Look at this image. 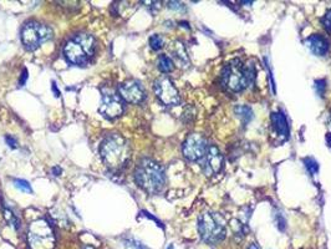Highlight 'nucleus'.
Wrapping results in <instances>:
<instances>
[{"label": "nucleus", "instance_id": "nucleus-33", "mask_svg": "<svg viewBox=\"0 0 331 249\" xmlns=\"http://www.w3.org/2000/svg\"><path fill=\"white\" fill-rule=\"evenodd\" d=\"M53 89H54V91H55V96H56V98H59L60 91L56 90V85H55V82H53Z\"/></svg>", "mask_w": 331, "mask_h": 249}, {"label": "nucleus", "instance_id": "nucleus-21", "mask_svg": "<svg viewBox=\"0 0 331 249\" xmlns=\"http://www.w3.org/2000/svg\"><path fill=\"white\" fill-rule=\"evenodd\" d=\"M304 164H305L306 170L311 173V175H315L319 172V163L313 158V157H306L303 159Z\"/></svg>", "mask_w": 331, "mask_h": 249}, {"label": "nucleus", "instance_id": "nucleus-16", "mask_svg": "<svg viewBox=\"0 0 331 249\" xmlns=\"http://www.w3.org/2000/svg\"><path fill=\"white\" fill-rule=\"evenodd\" d=\"M75 40H77L81 44V47L86 50V52L89 54V56L91 57L95 52V39L92 38L90 34H85V33H80L77 35L74 36Z\"/></svg>", "mask_w": 331, "mask_h": 249}, {"label": "nucleus", "instance_id": "nucleus-34", "mask_svg": "<svg viewBox=\"0 0 331 249\" xmlns=\"http://www.w3.org/2000/svg\"><path fill=\"white\" fill-rule=\"evenodd\" d=\"M248 249H259V247H258L255 243H250L249 248H248Z\"/></svg>", "mask_w": 331, "mask_h": 249}, {"label": "nucleus", "instance_id": "nucleus-9", "mask_svg": "<svg viewBox=\"0 0 331 249\" xmlns=\"http://www.w3.org/2000/svg\"><path fill=\"white\" fill-rule=\"evenodd\" d=\"M123 102L121 100L120 95L111 90H102V101L99 107V112L104 116L105 118L113 120L122 115Z\"/></svg>", "mask_w": 331, "mask_h": 249}, {"label": "nucleus", "instance_id": "nucleus-8", "mask_svg": "<svg viewBox=\"0 0 331 249\" xmlns=\"http://www.w3.org/2000/svg\"><path fill=\"white\" fill-rule=\"evenodd\" d=\"M208 149L207 140L201 134H191L182 145L183 156L191 162H198L204 158Z\"/></svg>", "mask_w": 331, "mask_h": 249}, {"label": "nucleus", "instance_id": "nucleus-14", "mask_svg": "<svg viewBox=\"0 0 331 249\" xmlns=\"http://www.w3.org/2000/svg\"><path fill=\"white\" fill-rule=\"evenodd\" d=\"M270 122L274 132L281 139L286 140L289 137V125L285 115L281 111L270 113Z\"/></svg>", "mask_w": 331, "mask_h": 249}, {"label": "nucleus", "instance_id": "nucleus-7", "mask_svg": "<svg viewBox=\"0 0 331 249\" xmlns=\"http://www.w3.org/2000/svg\"><path fill=\"white\" fill-rule=\"evenodd\" d=\"M155 94L158 100L166 106H176L181 102V96L169 77L162 76L155 81Z\"/></svg>", "mask_w": 331, "mask_h": 249}, {"label": "nucleus", "instance_id": "nucleus-18", "mask_svg": "<svg viewBox=\"0 0 331 249\" xmlns=\"http://www.w3.org/2000/svg\"><path fill=\"white\" fill-rule=\"evenodd\" d=\"M158 69H160V71L163 72V74H168V72L173 71V60L169 56H167V55H161V56L158 57Z\"/></svg>", "mask_w": 331, "mask_h": 249}, {"label": "nucleus", "instance_id": "nucleus-15", "mask_svg": "<svg viewBox=\"0 0 331 249\" xmlns=\"http://www.w3.org/2000/svg\"><path fill=\"white\" fill-rule=\"evenodd\" d=\"M169 51H171L172 60H174V61L178 62L179 66L188 67L189 65H191V61H189V57H188V54H187L186 48H184V45L182 44L181 41H174L173 44H171Z\"/></svg>", "mask_w": 331, "mask_h": 249}, {"label": "nucleus", "instance_id": "nucleus-27", "mask_svg": "<svg viewBox=\"0 0 331 249\" xmlns=\"http://www.w3.org/2000/svg\"><path fill=\"white\" fill-rule=\"evenodd\" d=\"M264 61H265V65H267L268 72H269V79H270V88H272V90H273V94H275V93H276V91H275V81H274V77H273V71H272V70H270V66H269V64H268V59H267V57H265V59H264Z\"/></svg>", "mask_w": 331, "mask_h": 249}, {"label": "nucleus", "instance_id": "nucleus-4", "mask_svg": "<svg viewBox=\"0 0 331 249\" xmlns=\"http://www.w3.org/2000/svg\"><path fill=\"white\" fill-rule=\"evenodd\" d=\"M223 85L232 93H240L249 86L245 65L240 59H233L222 70Z\"/></svg>", "mask_w": 331, "mask_h": 249}, {"label": "nucleus", "instance_id": "nucleus-23", "mask_svg": "<svg viewBox=\"0 0 331 249\" xmlns=\"http://www.w3.org/2000/svg\"><path fill=\"white\" fill-rule=\"evenodd\" d=\"M14 185L18 190L23 191V192H28L31 193V186L28 181L25 180H14Z\"/></svg>", "mask_w": 331, "mask_h": 249}, {"label": "nucleus", "instance_id": "nucleus-30", "mask_svg": "<svg viewBox=\"0 0 331 249\" xmlns=\"http://www.w3.org/2000/svg\"><path fill=\"white\" fill-rule=\"evenodd\" d=\"M5 141H6V144H8L10 147H13V149H15L16 147V140L13 139L11 136H6Z\"/></svg>", "mask_w": 331, "mask_h": 249}, {"label": "nucleus", "instance_id": "nucleus-28", "mask_svg": "<svg viewBox=\"0 0 331 249\" xmlns=\"http://www.w3.org/2000/svg\"><path fill=\"white\" fill-rule=\"evenodd\" d=\"M168 8L172 9V10H184V5L182 3H178V1H169Z\"/></svg>", "mask_w": 331, "mask_h": 249}, {"label": "nucleus", "instance_id": "nucleus-2", "mask_svg": "<svg viewBox=\"0 0 331 249\" xmlns=\"http://www.w3.org/2000/svg\"><path fill=\"white\" fill-rule=\"evenodd\" d=\"M135 181L143 191L150 195L160 193L166 186V172L158 162L142 158L136 166Z\"/></svg>", "mask_w": 331, "mask_h": 249}, {"label": "nucleus", "instance_id": "nucleus-3", "mask_svg": "<svg viewBox=\"0 0 331 249\" xmlns=\"http://www.w3.org/2000/svg\"><path fill=\"white\" fill-rule=\"evenodd\" d=\"M198 233L202 241L209 246L221 243L227 236L224 219L219 213L204 212L198 217Z\"/></svg>", "mask_w": 331, "mask_h": 249}, {"label": "nucleus", "instance_id": "nucleus-31", "mask_svg": "<svg viewBox=\"0 0 331 249\" xmlns=\"http://www.w3.org/2000/svg\"><path fill=\"white\" fill-rule=\"evenodd\" d=\"M53 173L55 176H59L60 173H61V168H59V167H54L53 168Z\"/></svg>", "mask_w": 331, "mask_h": 249}, {"label": "nucleus", "instance_id": "nucleus-24", "mask_svg": "<svg viewBox=\"0 0 331 249\" xmlns=\"http://www.w3.org/2000/svg\"><path fill=\"white\" fill-rule=\"evenodd\" d=\"M315 89L316 93L319 94V96H324L326 89V80L325 79H319L315 81Z\"/></svg>", "mask_w": 331, "mask_h": 249}, {"label": "nucleus", "instance_id": "nucleus-35", "mask_svg": "<svg viewBox=\"0 0 331 249\" xmlns=\"http://www.w3.org/2000/svg\"><path fill=\"white\" fill-rule=\"evenodd\" d=\"M85 249H95V248H94V247H91V246H87Z\"/></svg>", "mask_w": 331, "mask_h": 249}, {"label": "nucleus", "instance_id": "nucleus-11", "mask_svg": "<svg viewBox=\"0 0 331 249\" xmlns=\"http://www.w3.org/2000/svg\"><path fill=\"white\" fill-rule=\"evenodd\" d=\"M118 95L130 103H141L146 99L145 90L137 80H128L118 88Z\"/></svg>", "mask_w": 331, "mask_h": 249}, {"label": "nucleus", "instance_id": "nucleus-26", "mask_svg": "<svg viewBox=\"0 0 331 249\" xmlns=\"http://www.w3.org/2000/svg\"><path fill=\"white\" fill-rule=\"evenodd\" d=\"M276 226H278V228H279V231H281V232H284L285 231V228H286V222H285V219L283 218V216H281L280 213H278L276 214Z\"/></svg>", "mask_w": 331, "mask_h": 249}, {"label": "nucleus", "instance_id": "nucleus-6", "mask_svg": "<svg viewBox=\"0 0 331 249\" xmlns=\"http://www.w3.org/2000/svg\"><path fill=\"white\" fill-rule=\"evenodd\" d=\"M53 39V30L50 26L44 25L38 21H29L21 30V41L26 50L38 49L43 43Z\"/></svg>", "mask_w": 331, "mask_h": 249}, {"label": "nucleus", "instance_id": "nucleus-1", "mask_svg": "<svg viewBox=\"0 0 331 249\" xmlns=\"http://www.w3.org/2000/svg\"><path fill=\"white\" fill-rule=\"evenodd\" d=\"M100 154L111 171H121L130 161L131 149L127 140L121 136L120 134L109 135L100 146Z\"/></svg>", "mask_w": 331, "mask_h": 249}, {"label": "nucleus", "instance_id": "nucleus-12", "mask_svg": "<svg viewBox=\"0 0 331 249\" xmlns=\"http://www.w3.org/2000/svg\"><path fill=\"white\" fill-rule=\"evenodd\" d=\"M64 55L67 61L75 65H86L89 62V54L86 50L81 47L79 41L74 38L66 43L64 48Z\"/></svg>", "mask_w": 331, "mask_h": 249}, {"label": "nucleus", "instance_id": "nucleus-10", "mask_svg": "<svg viewBox=\"0 0 331 249\" xmlns=\"http://www.w3.org/2000/svg\"><path fill=\"white\" fill-rule=\"evenodd\" d=\"M224 157L216 145H209L204 158L202 159V170L207 177L217 175L222 171Z\"/></svg>", "mask_w": 331, "mask_h": 249}, {"label": "nucleus", "instance_id": "nucleus-20", "mask_svg": "<svg viewBox=\"0 0 331 249\" xmlns=\"http://www.w3.org/2000/svg\"><path fill=\"white\" fill-rule=\"evenodd\" d=\"M163 45H165V40H163L162 36L158 35V34H153L150 38V47L151 49L155 50V51H158V50L162 49Z\"/></svg>", "mask_w": 331, "mask_h": 249}, {"label": "nucleus", "instance_id": "nucleus-29", "mask_svg": "<svg viewBox=\"0 0 331 249\" xmlns=\"http://www.w3.org/2000/svg\"><path fill=\"white\" fill-rule=\"evenodd\" d=\"M26 79H28V70L26 69H23V74H21V79H20V86H24L25 85L26 82Z\"/></svg>", "mask_w": 331, "mask_h": 249}, {"label": "nucleus", "instance_id": "nucleus-22", "mask_svg": "<svg viewBox=\"0 0 331 249\" xmlns=\"http://www.w3.org/2000/svg\"><path fill=\"white\" fill-rule=\"evenodd\" d=\"M125 244L127 247H130L131 249H150L148 247H146L145 244L141 243L140 241H137V239L135 238H127L125 241Z\"/></svg>", "mask_w": 331, "mask_h": 249}, {"label": "nucleus", "instance_id": "nucleus-5", "mask_svg": "<svg viewBox=\"0 0 331 249\" xmlns=\"http://www.w3.org/2000/svg\"><path fill=\"white\" fill-rule=\"evenodd\" d=\"M28 243L30 249H54L55 234L46 219H36L29 226Z\"/></svg>", "mask_w": 331, "mask_h": 249}, {"label": "nucleus", "instance_id": "nucleus-32", "mask_svg": "<svg viewBox=\"0 0 331 249\" xmlns=\"http://www.w3.org/2000/svg\"><path fill=\"white\" fill-rule=\"evenodd\" d=\"M330 121H331V113H330ZM326 142H328L329 146L331 147V132H329L328 136H326Z\"/></svg>", "mask_w": 331, "mask_h": 249}, {"label": "nucleus", "instance_id": "nucleus-17", "mask_svg": "<svg viewBox=\"0 0 331 249\" xmlns=\"http://www.w3.org/2000/svg\"><path fill=\"white\" fill-rule=\"evenodd\" d=\"M234 112H235V115H237V117L242 121V123L244 125V126H247L248 123H249L250 121L253 120V117H254V116H253L252 107H249V106H247V105L235 106Z\"/></svg>", "mask_w": 331, "mask_h": 249}, {"label": "nucleus", "instance_id": "nucleus-19", "mask_svg": "<svg viewBox=\"0 0 331 249\" xmlns=\"http://www.w3.org/2000/svg\"><path fill=\"white\" fill-rule=\"evenodd\" d=\"M4 218H5V221L8 222L14 229H18L19 227H20V221H19L18 217L13 213L11 209L4 208Z\"/></svg>", "mask_w": 331, "mask_h": 249}, {"label": "nucleus", "instance_id": "nucleus-25", "mask_svg": "<svg viewBox=\"0 0 331 249\" xmlns=\"http://www.w3.org/2000/svg\"><path fill=\"white\" fill-rule=\"evenodd\" d=\"M321 23H323L325 30L328 31L329 34H331V10H329L328 13L324 15V18L321 19Z\"/></svg>", "mask_w": 331, "mask_h": 249}, {"label": "nucleus", "instance_id": "nucleus-13", "mask_svg": "<svg viewBox=\"0 0 331 249\" xmlns=\"http://www.w3.org/2000/svg\"><path fill=\"white\" fill-rule=\"evenodd\" d=\"M305 45L316 56H325L330 50L329 40L320 34H313V35L308 36L305 40Z\"/></svg>", "mask_w": 331, "mask_h": 249}]
</instances>
